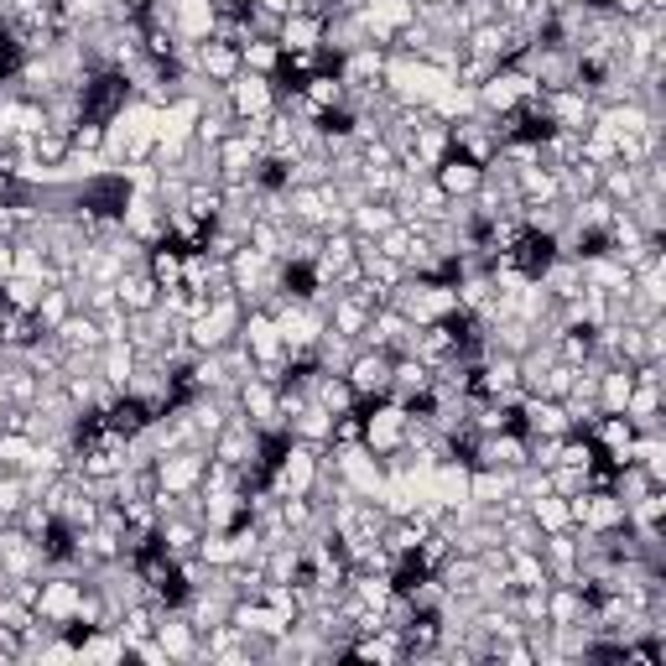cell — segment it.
<instances>
[{"mask_svg":"<svg viewBox=\"0 0 666 666\" xmlns=\"http://www.w3.org/2000/svg\"><path fill=\"white\" fill-rule=\"evenodd\" d=\"M156 490H173V494H188V490H203V469H209V453L203 448H173L162 453L156 464Z\"/></svg>","mask_w":666,"mask_h":666,"instance_id":"obj_1","label":"cell"},{"mask_svg":"<svg viewBox=\"0 0 666 666\" xmlns=\"http://www.w3.org/2000/svg\"><path fill=\"white\" fill-rule=\"evenodd\" d=\"M224 94H230L235 120H260V115L277 109V79H266V73H245V68H239L235 79L224 84Z\"/></svg>","mask_w":666,"mask_h":666,"instance_id":"obj_2","label":"cell"},{"mask_svg":"<svg viewBox=\"0 0 666 666\" xmlns=\"http://www.w3.org/2000/svg\"><path fill=\"white\" fill-rule=\"evenodd\" d=\"M344 381L354 386L360 407H370V401H386V396H390V360L381 354V349H360V354L349 360Z\"/></svg>","mask_w":666,"mask_h":666,"instance_id":"obj_3","label":"cell"},{"mask_svg":"<svg viewBox=\"0 0 666 666\" xmlns=\"http://www.w3.org/2000/svg\"><path fill=\"white\" fill-rule=\"evenodd\" d=\"M79 594H84V583L79 579H47L43 583V599H37V615L52 624H63L68 635L79 630Z\"/></svg>","mask_w":666,"mask_h":666,"instance_id":"obj_4","label":"cell"},{"mask_svg":"<svg viewBox=\"0 0 666 666\" xmlns=\"http://www.w3.org/2000/svg\"><path fill=\"white\" fill-rule=\"evenodd\" d=\"M235 339L250 349V360H256V365H266V360H281V354H287V344H281L277 318H271V313H245V323H239Z\"/></svg>","mask_w":666,"mask_h":666,"instance_id":"obj_5","label":"cell"},{"mask_svg":"<svg viewBox=\"0 0 666 666\" xmlns=\"http://www.w3.org/2000/svg\"><path fill=\"white\" fill-rule=\"evenodd\" d=\"M432 183H437L448 198H474L479 194V183H484V167L469 162V156H458V151H448V156L432 167Z\"/></svg>","mask_w":666,"mask_h":666,"instance_id":"obj_6","label":"cell"},{"mask_svg":"<svg viewBox=\"0 0 666 666\" xmlns=\"http://www.w3.org/2000/svg\"><path fill=\"white\" fill-rule=\"evenodd\" d=\"M198 537H203V526H198L194 516H167V521H156V552L162 558H194L198 552Z\"/></svg>","mask_w":666,"mask_h":666,"instance_id":"obj_7","label":"cell"},{"mask_svg":"<svg viewBox=\"0 0 666 666\" xmlns=\"http://www.w3.org/2000/svg\"><path fill=\"white\" fill-rule=\"evenodd\" d=\"M579 526H588V531H615V526H630V505H624L620 494L609 490H588L583 494V521Z\"/></svg>","mask_w":666,"mask_h":666,"instance_id":"obj_8","label":"cell"},{"mask_svg":"<svg viewBox=\"0 0 666 666\" xmlns=\"http://www.w3.org/2000/svg\"><path fill=\"white\" fill-rule=\"evenodd\" d=\"M52 334L68 344V354H100V349H105V334H100V318H94V313H68Z\"/></svg>","mask_w":666,"mask_h":666,"instance_id":"obj_9","label":"cell"},{"mask_svg":"<svg viewBox=\"0 0 666 666\" xmlns=\"http://www.w3.org/2000/svg\"><path fill=\"white\" fill-rule=\"evenodd\" d=\"M579 266H583V287H594V292H630V287H635V281H630V271H624L609 250H599V256H583Z\"/></svg>","mask_w":666,"mask_h":666,"instance_id":"obj_10","label":"cell"},{"mask_svg":"<svg viewBox=\"0 0 666 666\" xmlns=\"http://www.w3.org/2000/svg\"><path fill=\"white\" fill-rule=\"evenodd\" d=\"M115 297H120V307H126V313H151V307H156V297H162V287H156V277L141 266V271H120V281H115Z\"/></svg>","mask_w":666,"mask_h":666,"instance_id":"obj_11","label":"cell"},{"mask_svg":"<svg viewBox=\"0 0 666 666\" xmlns=\"http://www.w3.org/2000/svg\"><path fill=\"white\" fill-rule=\"evenodd\" d=\"M198 130V100H173L156 109V141H194Z\"/></svg>","mask_w":666,"mask_h":666,"instance_id":"obj_12","label":"cell"},{"mask_svg":"<svg viewBox=\"0 0 666 666\" xmlns=\"http://www.w3.org/2000/svg\"><path fill=\"white\" fill-rule=\"evenodd\" d=\"M73 635H79V662H130L120 630H73Z\"/></svg>","mask_w":666,"mask_h":666,"instance_id":"obj_13","label":"cell"},{"mask_svg":"<svg viewBox=\"0 0 666 666\" xmlns=\"http://www.w3.org/2000/svg\"><path fill=\"white\" fill-rule=\"evenodd\" d=\"M390 224H401V219H396V203H386V198H365V203L349 209V230H354L360 239L386 235Z\"/></svg>","mask_w":666,"mask_h":666,"instance_id":"obj_14","label":"cell"},{"mask_svg":"<svg viewBox=\"0 0 666 666\" xmlns=\"http://www.w3.org/2000/svg\"><path fill=\"white\" fill-rule=\"evenodd\" d=\"M328 432H334V411L318 401H307L287 417V437H297V443H328Z\"/></svg>","mask_w":666,"mask_h":666,"instance_id":"obj_15","label":"cell"},{"mask_svg":"<svg viewBox=\"0 0 666 666\" xmlns=\"http://www.w3.org/2000/svg\"><path fill=\"white\" fill-rule=\"evenodd\" d=\"M173 32L188 37V43H209V32H214V0H177Z\"/></svg>","mask_w":666,"mask_h":666,"instance_id":"obj_16","label":"cell"},{"mask_svg":"<svg viewBox=\"0 0 666 666\" xmlns=\"http://www.w3.org/2000/svg\"><path fill=\"white\" fill-rule=\"evenodd\" d=\"M381 68H386V47H360V52L339 58L334 73H339L344 84H381Z\"/></svg>","mask_w":666,"mask_h":666,"instance_id":"obj_17","label":"cell"},{"mask_svg":"<svg viewBox=\"0 0 666 666\" xmlns=\"http://www.w3.org/2000/svg\"><path fill=\"white\" fill-rule=\"evenodd\" d=\"M277 47H281V52H292V47H323V16H313V11H292V16H281Z\"/></svg>","mask_w":666,"mask_h":666,"instance_id":"obj_18","label":"cell"},{"mask_svg":"<svg viewBox=\"0 0 666 666\" xmlns=\"http://www.w3.org/2000/svg\"><path fill=\"white\" fill-rule=\"evenodd\" d=\"M541 287L552 292V297H579L583 292V266H579V256H552L547 266H541Z\"/></svg>","mask_w":666,"mask_h":666,"instance_id":"obj_19","label":"cell"},{"mask_svg":"<svg viewBox=\"0 0 666 666\" xmlns=\"http://www.w3.org/2000/svg\"><path fill=\"white\" fill-rule=\"evenodd\" d=\"M198 73L203 79H214V84H230L239 73V47H224V43H198Z\"/></svg>","mask_w":666,"mask_h":666,"instance_id":"obj_20","label":"cell"},{"mask_svg":"<svg viewBox=\"0 0 666 666\" xmlns=\"http://www.w3.org/2000/svg\"><path fill=\"white\" fill-rule=\"evenodd\" d=\"M620 209L641 224L645 239H666V198L662 194H635L630 203H620Z\"/></svg>","mask_w":666,"mask_h":666,"instance_id":"obj_21","label":"cell"},{"mask_svg":"<svg viewBox=\"0 0 666 666\" xmlns=\"http://www.w3.org/2000/svg\"><path fill=\"white\" fill-rule=\"evenodd\" d=\"M630 390H635V375H630V365H609L599 375V411H624Z\"/></svg>","mask_w":666,"mask_h":666,"instance_id":"obj_22","label":"cell"},{"mask_svg":"<svg viewBox=\"0 0 666 666\" xmlns=\"http://www.w3.org/2000/svg\"><path fill=\"white\" fill-rule=\"evenodd\" d=\"M328 328L360 344V339H365V328H370V313H365V307H360L354 297H339L334 307H328Z\"/></svg>","mask_w":666,"mask_h":666,"instance_id":"obj_23","label":"cell"},{"mask_svg":"<svg viewBox=\"0 0 666 666\" xmlns=\"http://www.w3.org/2000/svg\"><path fill=\"white\" fill-rule=\"evenodd\" d=\"M43 292H47V287L37 277H16V271L0 281V302H5V307H22V313H37Z\"/></svg>","mask_w":666,"mask_h":666,"instance_id":"obj_24","label":"cell"},{"mask_svg":"<svg viewBox=\"0 0 666 666\" xmlns=\"http://www.w3.org/2000/svg\"><path fill=\"white\" fill-rule=\"evenodd\" d=\"M147 271L156 277V287H177V281H183V250L167 245V239H162V245H151V250H147Z\"/></svg>","mask_w":666,"mask_h":666,"instance_id":"obj_25","label":"cell"},{"mask_svg":"<svg viewBox=\"0 0 666 666\" xmlns=\"http://www.w3.org/2000/svg\"><path fill=\"white\" fill-rule=\"evenodd\" d=\"M130 370H136V349H130L126 339H109V344L100 349V375H105V381H115V386H126Z\"/></svg>","mask_w":666,"mask_h":666,"instance_id":"obj_26","label":"cell"},{"mask_svg":"<svg viewBox=\"0 0 666 666\" xmlns=\"http://www.w3.org/2000/svg\"><path fill=\"white\" fill-rule=\"evenodd\" d=\"M239 68H245V73H266V79H277V73H281V47L277 43H245V47H239Z\"/></svg>","mask_w":666,"mask_h":666,"instance_id":"obj_27","label":"cell"},{"mask_svg":"<svg viewBox=\"0 0 666 666\" xmlns=\"http://www.w3.org/2000/svg\"><path fill=\"white\" fill-rule=\"evenodd\" d=\"M526 516L537 521L541 531H562V526H573V521H568V500H562V494H537V500L526 505Z\"/></svg>","mask_w":666,"mask_h":666,"instance_id":"obj_28","label":"cell"},{"mask_svg":"<svg viewBox=\"0 0 666 666\" xmlns=\"http://www.w3.org/2000/svg\"><path fill=\"white\" fill-rule=\"evenodd\" d=\"M511 583L516 588H547V562H541V552H511Z\"/></svg>","mask_w":666,"mask_h":666,"instance_id":"obj_29","label":"cell"},{"mask_svg":"<svg viewBox=\"0 0 666 666\" xmlns=\"http://www.w3.org/2000/svg\"><path fill=\"white\" fill-rule=\"evenodd\" d=\"M68 313H73V297H68V287H47L43 302H37V323H43V328H58Z\"/></svg>","mask_w":666,"mask_h":666,"instance_id":"obj_30","label":"cell"},{"mask_svg":"<svg viewBox=\"0 0 666 666\" xmlns=\"http://www.w3.org/2000/svg\"><path fill=\"white\" fill-rule=\"evenodd\" d=\"M417 239H422V235H411L407 224H390L386 235H375V250H381V256H390V260H407Z\"/></svg>","mask_w":666,"mask_h":666,"instance_id":"obj_31","label":"cell"},{"mask_svg":"<svg viewBox=\"0 0 666 666\" xmlns=\"http://www.w3.org/2000/svg\"><path fill=\"white\" fill-rule=\"evenodd\" d=\"M328 443H339V448H344V443H365V411H360V407L339 411V417H334V432H328Z\"/></svg>","mask_w":666,"mask_h":666,"instance_id":"obj_32","label":"cell"},{"mask_svg":"<svg viewBox=\"0 0 666 666\" xmlns=\"http://www.w3.org/2000/svg\"><path fill=\"white\" fill-rule=\"evenodd\" d=\"M130 662H151V666H167L173 656H167V645L156 641V635H147V641H130Z\"/></svg>","mask_w":666,"mask_h":666,"instance_id":"obj_33","label":"cell"},{"mask_svg":"<svg viewBox=\"0 0 666 666\" xmlns=\"http://www.w3.org/2000/svg\"><path fill=\"white\" fill-rule=\"evenodd\" d=\"M256 5H266V11H277V16H292V11H297V0H256Z\"/></svg>","mask_w":666,"mask_h":666,"instance_id":"obj_34","label":"cell"},{"mask_svg":"<svg viewBox=\"0 0 666 666\" xmlns=\"http://www.w3.org/2000/svg\"><path fill=\"white\" fill-rule=\"evenodd\" d=\"M5 147H11V136H5V130H0V156H5Z\"/></svg>","mask_w":666,"mask_h":666,"instance_id":"obj_35","label":"cell"}]
</instances>
